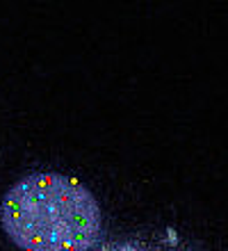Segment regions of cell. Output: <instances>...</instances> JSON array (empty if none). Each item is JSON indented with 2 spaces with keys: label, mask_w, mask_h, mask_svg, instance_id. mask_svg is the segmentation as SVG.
I'll return each mask as SVG.
<instances>
[{
  "label": "cell",
  "mask_w": 228,
  "mask_h": 251,
  "mask_svg": "<svg viewBox=\"0 0 228 251\" xmlns=\"http://www.w3.org/2000/svg\"><path fill=\"white\" fill-rule=\"evenodd\" d=\"M0 224L21 251H94L103 242L98 199L59 172H32L16 180L2 197Z\"/></svg>",
  "instance_id": "1"
},
{
  "label": "cell",
  "mask_w": 228,
  "mask_h": 251,
  "mask_svg": "<svg viewBox=\"0 0 228 251\" xmlns=\"http://www.w3.org/2000/svg\"><path fill=\"white\" fill-rule=\"evenodd\" d=\"M101 251H205L196 240L171 226L142 228L107 240Z\"/></svg>",
  "instance_id": "2"
}]
</instances>
